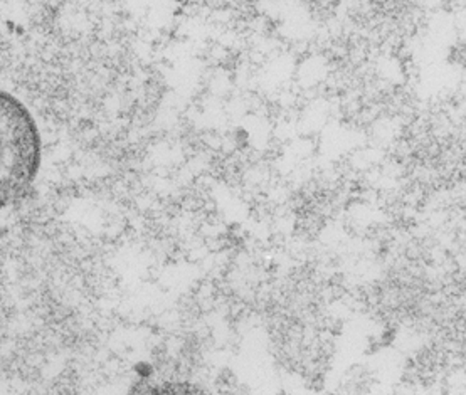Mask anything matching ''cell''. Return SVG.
<instances>
[{
	"label": "cell",
	"mask_w": 466,
	"mask_h": 395,
	"mask_svg": "<svg viewBox=\"0 0 466 395\" xmlns=\"http://www.w3.org/2000/svg\"><path fill=\"white\" fill-rule=\"evenodd\" d=\"M41 160V135L31 111L0 89V209L25 198Z\"/></svg>",
	"instance_id": "6da1fadb"
},
{
	"label": "cell",
	"mask_w": 466,
	"mask_h": 395,
	"mask_svg": "<svg viewBox=\"0 0 466 395\" xmlns=\"http://www.w3.org/2000/svg\"><path fill=\"white\" fill-rule=\"evenodd\" d=\"M128 395H211L204 387L174 380V379H158V377H145L132 385Z\"/></svg>",
	"instance_id": "7a4b0ae2"
}]
</instances>
